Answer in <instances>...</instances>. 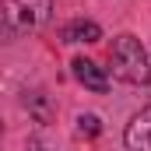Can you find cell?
<instances>
[{"instance_id": "obj_1", "label": "cell", "mask_w": 151, "mask_h": 151, "mask_svg": "<svg viewBox=\"0 0 151 151\" xmlns=\"http://www.w3.org/2000/svg\"><path fill=\"white\" fill-rule=\"evenodd\" d=\"M109 63H113V74L119 77V81H127V84H148V81H151L148 53H144V46H141L134 35L113 39Z\"/></svg>"}, {"instance_id": "obj_2", "label": "cell", "mask_w": 151, "mask_h": 151, "mask_svg": "<svg viewBox=\"0 0 151 151\" xmlns=\"http://www.w3.org/2000/svg\"><path fill=\"white\" fill-rule=\"evenodd\" d=\"M53 0H4V21L11 32H32L49 21Z\"/></svg>"}, {"instance_id": "obj_3", "label": "cell", "mask_w": 151, "mask_h": 151, "mask_svg": "<svg viewBox=\"0 0 151 151\" xmlns=\"http://www.w3.org/2000/svg\"><path fill=\"white\" fill-rule=\"evenodd\" d=\"M123 141H127V148H130V151H151V106H148V109H141V113L127 123Z\"/></svg>"}, {"instance_id": "obj_4", "label": "cell", "mask_w": 151, "mask_h": 151, "mask_svg": "<svg viewBox=\"0 0 151 151\" xmlns=\"http://www.w3.org/2000/svg\"><path fill=\"white\" fill-rule=\"evenodd\" d=\"M70 67H74V77L84 84V88H91V91H99V95H102V91H109V77H106V70H102L95 60H84V56H77Z\"/></svg>"}, {"instance_id": "obj_5", "label": "cell", "mask_w": 151, "mask_h": 151, "mask_svg": "<svg viewBox=\"0 0 151 151\" xmlns=\"http://www.w3.org/2000/svg\"><path fill=\"white\" fill-rule=\"evenodd\" d=\"M63 42H99L102 39V28L95 25V21H70V25H63Z\"/></svg>"}, {"instance_id": "obj_6", "label": "cell", "mask_w": 151, "mask_h": 151, "mask_svg": "<svg viewBox=\"0 0 151 151\" xmlns=\"http://www.w3.org/2000/svg\"><path fill=\"white\" fill-rule=\"evenodd\" d=\"M77 130L88 134V137H95V134L102 130V127H99V116H81V119H77Z\"/></svg>"}]
</instances>
